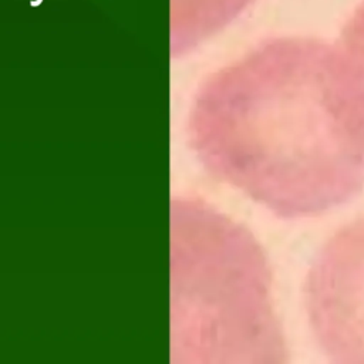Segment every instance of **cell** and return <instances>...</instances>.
<instances>
[{
	"mask_svg": "<svg viewBox=\"0 0 364 364\" xmlns=\"http://www.w3.org/2000/svg\"><path fill=\"white\" fill-rule=\"evenodd\" d=\"M311 333L333 363L364 364V216L336 230L306 279Z\"/></svg>",
	"mask_w": 364,
	"mask_h": 364,
	"instance_id": "2",
	"label": "cell"
},
{
	"mask_svg": "<svg viewBox=\"0 0 364 364\" xmlns=\"http://www.w3.org/2000/svg\"><path fill=\"white\" fill-rule=\"evenodd\" d=\"M340 44L364 71V1L355 9L350 20L346 23Z\"/></svg>",
	"mask_w": 364,
	"mask_h": 364,
	"instance_id": "3",
	"label": "cell"
},
{
	"mask_svg": "<svg viewBox=\"0 0 364 364\" xmlns=\"http://www.w3.org/2000/svg\"><path fill=\"white\" fill-rule=\"evenodd\" d=\"M189 145L216 179L283 219L364 189V71L337 43L267 38L199 98Z\"/></svg>",
	"mask_w": 364,
	"mask_h": 364,
	"instance_id": "1",
	"label": "cell"
}]
</instances>
